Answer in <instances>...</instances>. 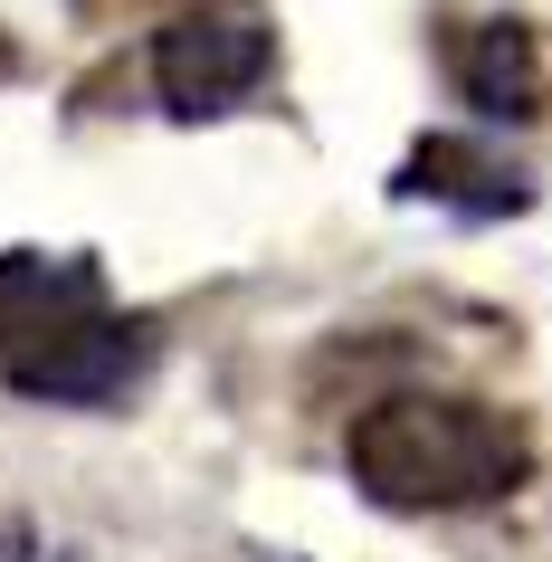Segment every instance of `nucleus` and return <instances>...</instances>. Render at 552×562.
I'll list each match as a JSON object with an SVG mask.
<instances>
[{"label": "nucleus", "instance_id": "f257e3e1", "mask_svg": "<svg viewBox=\"0 0 552 562\" xmlns=\"http://www.w3.org/2000/svg\"><path fill=\"white\" fill-rule=\"evenodd\" d=\"M343 468L381 515H466L515 496L533 448L495 401L466 391H381L343 429Z\"/></svg>", "mask_w": 552, "mask_h": 562}, {"label": "nucleus", "instance_id": "f03ea898", "mask_svg": "<svg viewBox=\"0 0 552 562\" xmlns=\"http://www.w3.org/2000/svg\"><path fill=\"white\" fill-rule=\"evenodd\" d=\"M267 77H277V30H267L258 0H191L153 30V95L181 124L248 105Z\"/></svg>", "mask_w": 552, "mask_h": 562}, {"label": "nucleus", "instance_id": "7ed1b4c3", "mask_svg": "<svg viewBox=\"0 0 552 562\" xmlns=\"http://www.w3.org/2000/svg\"><path fill=\"white\" fill-rule=\"evenodd\" d=\"M144 362H153V325H144V315H105V305H87V315L48 325L38 344L0 353V382L20 391V401H48V411H105Z\"/></svg>", "mask_w": 552, "mask_h": 562}, {"label": "nucleus", "instance_id": "20e7f679", "mask_svg": "<svg viewBox=\"0 0 552 562\" xmlns=\"http://www.w3.org/2000/svg\"><path fill=\"white\" fill-rule=\"evenodd\" d=\"M401 201H438L448 220H515V210H533V172H515L495 144H476V134H429V144L401 162V181H391Z\"/></svg>", "mask_w": 552, "mask_h": 562}, {"label": "nucleus", "instance_id": "39448f33", "mask_svg": "<svg viewBox=\"0 0 552 562\" xmlns=\"http://www.w3.org/2000/svg\"><path fill=\"white\" fill-rule=\"evenodd\" d=\"M448 77H458L476 124H533L543 115V38L523 30V20H476V30H458Z\"/></svg>", "mask_w": 552, "mask_h": 562}, {"label": "nucleus", "instance_id": "423d86ee", "mask_svg": "<svg viewBox=\"0 0 552 562\" xmlns=\"http://www.w3.org/2000/svg\"><path fill=\"white\" fill-rule=\"evenodd\" d=\"M105 305V277L95 258H48V248H0V353L38 344L48 325Z\"/></svg>", "mask_w": 552, "mask_h": 562}, {"label": "nucleus", "instance_id": "0eeeda50", "mask_svg": "<svg viewBox=\"0 0 552 562\" xmlns=\"http://www.w3.org/2000/svg\"><path fill=\"white\" fill-rule=\"evenodd\" d=\"M0 562H30V525L20 515H0Z\"/></svg>", "mask_w": 552, "mask_h": 562}]
</instances>
